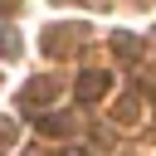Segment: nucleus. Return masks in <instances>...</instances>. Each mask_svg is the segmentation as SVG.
<instances>
[{
    "mask_svg": "<svg viewBox=\"0 0 156 156\" xmlns=\"http://www.w3.org/2000/svg\"><path fill=\"white\" fill-rule=\"evenodd\" d=\"M73 88H78V102H98V98L112 88V78H107V73H98V68H88V73H78V83H73Z\"/></svg>",
    "mask_w": 156,
    "mask_h": 156,
    "instance_id": "obj_1",
    "label": "nucleus"
},
{
    "mask_svg": "<svg viewBox=\"0 0 156 156\" xmlns=\"http://www.w3.org/2000/svg\"><path fill=\"white\" fill-rule=\"evenodd\" d=\"M39 132H49V136H68V132H73V122H68V117H58V112H49V117H39Z\"/></svg>",
    "mask_w": 156,
    "mask_h": 156,
    "instance_id": "obj_2",
    "label": "nucleus"
},
{
    "mask_svg": "<svg viewBox=\"0 0 156 156\" xmlns=\"http://www.w3.org/2000/svg\"><path fill=\"white\" fill-rule=\"evenodd\" d=\"M0 58H20V34H15L10 24L0 29Z\"/></svg>",
    "mask_w": 156,
    "mask_h": 156,
    "instance_id": "obj_3",
    "label": "nucleus"
},
{
    "mask_svg": "<svg viewBox=\"0 0 156 156\" xmlns=\"http://www.w3.org/2000/svg\"><path fill=\"white\" fill-rule=\"evenodd\" d=\"M112 49H117L122 58H136V39H132V34H112Z\"/></svg>",
    "mask_w": 156,
    "mask_h": 156,
    "instance_id": "obj_4",
    "label": "nucleus"
}]
</instances>
